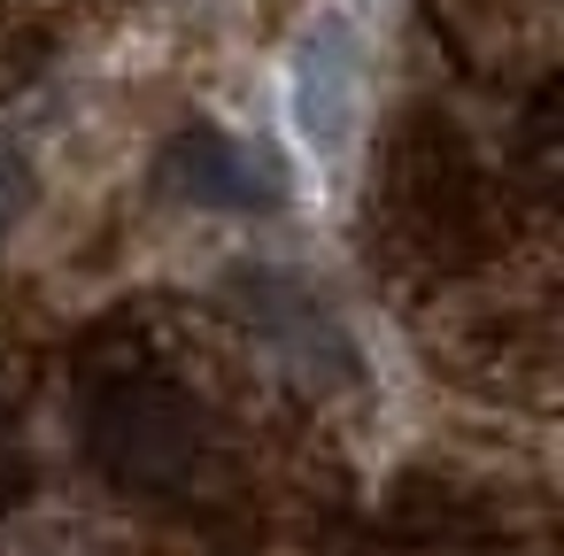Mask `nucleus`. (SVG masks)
<instances>
[{
  "label": "nucleus",
  "instance_id": "nucleus-1",
  "mask_svg": "<svg viewBox=\"0 0 564 556\" xmlns=\"http://www.w3.org/2000/svg\"><path fill=\"white\" fill-rule=\"evenodd\" d=\"M78 425H86V456L109 487L171 502V494H202L217 479V425L194 402L186 379H171L163 363H94L86 394H78Z\"/></svg>",
  "mask_w": 564,
  "mask_h": 556
},
{
  "label": "nucleus",
  "instance_id": "nucleus-2",
  "mask_svg": "<svg viewBox=\"0 0 564 556\" xmlns=\"http://www.w3.org/2000/svg\"><path fill=\"white\" fill-rule=\"evenodd\" d=\"M24 201H32V171H24V155H17V148H0V232L24 217Z\"/></svg>",
  "mask_w": 564,
  "mask_h": 556
}]
</instances>
